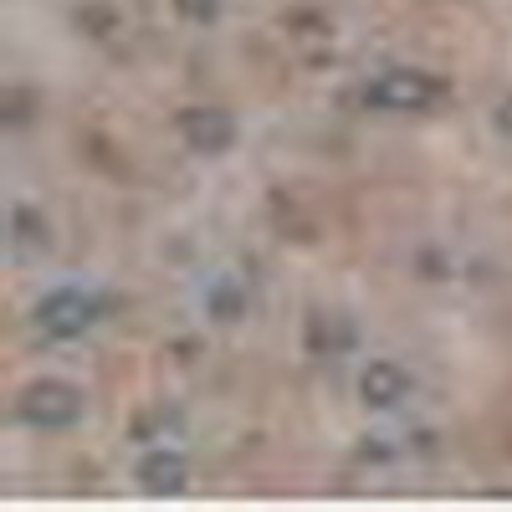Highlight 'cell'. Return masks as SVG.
Returning a JSON list of instances; mask_svg holds the SVG:
<instances>
[{"label":"cell","mask_w":512,"mask_h":512,"mask_svg":"<svg viewBox=\"0 0 512 512\" xmlns=\"http://www.w3.org/2000/svg\"><path fill=\"white\" fill-rule=\"evenodd\" d=\"M451 98V88L436 72H420V67H384L364 82V103L379 113H431Z\"/></svg>","instance_id":"6da1fadb"},{"label":"cell","mask_w":512,"mask_h":512,"mask_svg":"<svg viewBox=\"0 0 512 512\" xmlns=\"http://www.w3.org/2000/svg\"><path fill=\"white\" fill-rule=\"evenodd\" d=\"M16 415L36 431H67L82 420V390L67 379H31L16 400Z\"/></svg>","instance_id":"7a4b0ae2"},{"label":"cell","mask_w":512,"mask_h":512,"mask_svg":"<svg viewBox=\"0 0 512 512\" xmlns=\"http://www.w3.org/2000/svg\"><path fill=\"white\" fill-rule=\"evenodd\" d=\"M103 318V297L82 287H57L36 303V328L47 338H82Z\"/></svg>","instance_id":"3957f363"},{"label":"cell","mask_w":512,"mask_h":512,"mask_svg":"<svg viewBox=\"0 0 512 512\" xmlns=\"http://www.w3.org/2000/svg\"><path fill=\"white\" fill-rule=\"evenodd\" d=\"M175 128H180V139L190 154H205V159H216L236 144V118L216 103H190L175 113Z\"/></svg>","instance_id":"277c9868"},{"label":"cell","mask_w":512,"mask_h":512,"mask_svg":"<svg viewBox=\"0 0 512 512\" xmlns=\"http://www.w3.org/2000/svg\"><path fill=\"white\" fill-rule=\"evenodd\" d=\"M410 390H415V379H410V369L395 364V359H374V364L359 374V400H364L369 410H395V405L410 400Z\"/></svg>","instance_id":"5b68a950"},{"label":"cell","mask_w":512,"mask_h":512,"mask_svg":"<svg viewBox=\"0 0 512 512\" xmlns=\"http://www.w3.org/2000/svg\"><path fill=\"white\" fill-rule=\"evenodd\" d=\"M134 477H139L144 492H185L190 487V461L175 446H154V451L139 456V472Z\"/></svg>","instance_id":"8992f818"},{"label":"cell","mask_w":512,"mask_h":512,"mask_svg":"<svg viewBox=\"0 0 512 512\" xmlns=\"http://www.w3.org/2000/svg\"><path fill=\"white\" fill-rule=\"evenodd\" d=\"M47 246H52L47 216H41L36 205H16V210H11V251H16V256H41Z\"/></svg>","instance_id":"52a82bcc"},{"label":"cell","mask_w":512,"mask_h":512,"mask_svg":"<svg viewBox=\"0 0 512 512\" xmlns=\"http://www.w3.org/2000/svg\"><path fill=\"white\" fill-rule=\"evenodd\" d=\"M246 303H251V292L236 277H216V282L205 287V313L216 318V323H236L246 313Z\"/></svg>","instance_id":"ba28073f"},{"label":"cell","mask_w":512,"mask_h":512,"mask_svg":"<svg viewBox=\"0 0 512 512\" xmlns=\"http://www.w3.org/2000/svg\"><path fill=\"white\" fill-rule=\"evenodd\" d=\"M282 26L292 31V41H303V47H328L333 41V26L323 16H313V11H292Z\"/></svg>","instance_id":"9c48e42d"},{"label":"cell","mask_w":512,"mask_h":512,"mask_svg":"<svg viewBox=\"0 0 512 512\" xmlns=\"http://www.w3.org/2000/svg\"><path fill=\"white\" fill-rule=\"evenodd\" d=\"M77 26L103 41V36L118 31V11H113V6H98V0H93V6H77Z\"/></svg>","instance_id":"30bf717a"},{"label":"cell","mask_w":512,"mask_h":512,"mask_svg":"<svg viewBox=\"0 0 512 512\" xmlns=\"http://www.w3.org/2000/svg\"><path fill=\"white\" fill-rule=\"evenodd\" d=\"M175 11H180V21H190V26H210L221 16V0H175Z\"/></svg>","instance_id":"8fae6325"},{"label":"cell","mask_w":512,"mask_h":512,"mask_svg":"<svg viewBox=\"0 0 512 512\" xmlns=\"http://www.w3.org/2000/svg\"><path fill=\"white\" fill-rule=\"evenodd\" d=\"M6 108H11V113H6L11 123H26V93H11V98H6Z\"/></svg>","instance_id":"7c38bea8"},{"label":"cell","mask_w":512,"mask_h":512,"mask_svg":"<svg viewBox=\"0 0 512 512\" xmlns=\"http://www.w3.org/2000/svg\"><path fill=\"white\" fill-rule=\"evenodd\" d=\"M497 128L512 139V98H502V108H497Z\"/></svg>","instance_id":"4fadbf2b"}]
</instances>
